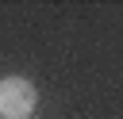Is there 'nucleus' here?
I'll use <instances>...</instances> for the list:
<instances>
[{
  "mask_svg": "<svg viewBox=\"0 0 123 119\" xmlns=\"http://www.w3.org/2000/svg\"><path fill=\"white\" fill-rule=\"evenodd\" d=\"M38 104V92L27 77H4L0 81V119H31Z\"/></svg>",
  "mask_w": 123,
  "mask_h": 119,
  "instance_id": "obj_1",
  "label": "nucleus"
}]
</instances>
